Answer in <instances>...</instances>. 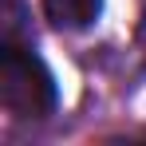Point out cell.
I'll list each match as a JSON object with an SVG mask.
<instances>
[{
    "mask_svg": "<svg viewBox=\"0 0 146 146\" xmlns=\"http://www.w3.org/2000/svg\"><path fill=\"white\" fill-rule=\"evenodd\" d=\"M0 99L16 119H48L59 103L48 63L32 51V44L4 40L0 55Z\"/></svg>",
    "mask_w": 146,
    "mask_h": 146,
    "instance_id": "6da1fadb",
    "label": "cell"
},
{
    "mask_svg": "<svg viewBox=\"0 0 146 146\" xmlns=\"http://www.w3.org/2000/svg\"><path fill=\"white\" fill-rule=\"evenodd\" d=\"M103 12V0H44V16L63 32H83L91 28Z\"/></svg>",
    "mask_w": 146,
    "mask_h": 146,
    "instance_id": "7a4b0ae2",
    "label": "cell"
}]
</instances>
